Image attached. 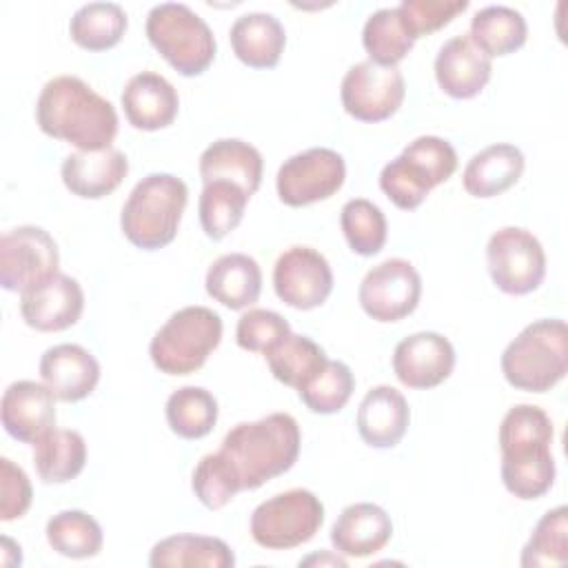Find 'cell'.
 I'll list each match as a JSON object with an SVG mask.
<instances>
[{"label": "cell", "instance_id": "obj_16", "mask_svg": "<svg viewBox=\"0 0 568 568\" xmlns=\"http://www.w3.org/2000/svg\"><path fill=\"white\" fill-rule=\"evenodd\" d=\"M453 368L455 348L448 337L435 331L413 333L393 351V373L408 388H435L450 377Z\"/></svg>", "mask_w": 568, "mask_h": 568}, {"label": "cell", "instance_id": "obj_10", "mask_svg": "<svg viewBox=\"0 0 568 568\" xmlns=\"http://www.w3.org/2000/svg\"><path fill=\"white\" fill-rule=\"evenodd\" d=\"M55 240L42 226L24 224L0 237V284L13 293L33 291L60 271Z\"/></svg>", "mask_w": 568, "mask_h": 568}, {"label": "cell", "instance_id": "obj_11", "mask_svg": "<svg viewBox=\"0 0 568 568\" xmlns=\"http://www.w3.org/2000/svg\"><path fill=\"white\" fill-rule=\"evenodd\" d=\"M486 264L493 284L508 295L532 293L546 277L544 246L521 226H504L490 235Z\"/></svg>", "mask_w": 568, "mask_h": 568}, {"label": "cell", "instance_id": "obj_41", "mask_svg": "<svg viewBox=\"0 0 568 568\" xmlns=\"http://www.w3.org/2000/svg\"><path fill=\"white\" fill-rule=\"evenodd\" d=\"M191 488L200 499V504L206 506L209 510L224 508L240 493V486L233 473L229 470L226 462L217 450L204 455L197 462V466L193 468Z\"/></svg>", "mask_w": 568, "mask_h": 568}, {"label": "cell", "instance_id": "obj_32", "mask_svg": "<svg viewBox=\"0 0 568 568\" xmlns=\"http://www.w3.org/2000/svg\"><path fill=\"white\" fill-rule=\"evenodd\" d=\"M126 24V13L118 2H89L71 16L69 33L87 51H106L122 40Z\"/></svg>", "mask_w": 568, "mask_h": 568}, {"label": "cell", "instance_id": "obj_5", "mask_svg": "<svg viewBox=\"0 0 568 568\" xmlns=\"http://www.w3.org/2000/svg\"><path fill=\"white\" fill-rule=\"evenodd\" d=\"M568 371V328L559 317L535 320L501 353L506 382L526 393H546Z\"/></svg>", "mask_w": 568, "mask_h": 568}, {"label": "cell", "instance_id": "obj_22", "mask_svg": "<svg viewBox=\"0 0 568 568\" xmlns=\"http://www.w3.org/2000/svg\"><path fill=\"white\" fill-rule=\"evenodd\" d=\"M129 173V160L122 151L109 146L102 151H75L62 160L60 175L64 186L84 200H100L113 193Z\"/></svg>", "mask_w": 568, "mask_h": 568}, {"label": "cell", "instance_id": "obj_27", "mask_svg": "<svg viewBox=\"0 0 568 568\" xmlns=\"http://www.w3.org/2000/svg\"><path fill=\"white\" fill-rule=\"evenodd\" d=\"M524 166V153L515 144H490L468 160L462 184L473 197H495L519 182Z\"/></svg>", "mask_w": 568, "mask_h": 568}, {"label": "cell", "instance_id": "obj_12", "mask_svg": "<svg viewBox=\"0 0 568 568\" xmlns=\"http://www.w3.org/2000/svg\"><path fill=\"white\" fill-rule=\"evenodd\" d=\"M346 180L344 158L326 146L291 155L277 171L275 189L286 206H306L335 195Z\"/></svg>", "mask_w": 568, "mask_h": 568}, {"label": "cell", "instance_id": "obj_30", "mask_svg": "<svg viewBox=\"0 0 568 568\" xmlns=\"http://www.w3.org/2000/svg\"><path fill=\"white\" fill-rule=\"evenodd\" d=\"M87 464V442L78 430L51 428L33 444V466L44 484H67Z\"/></svg>", "mask_w": 568, "mask_h": 568}, {"label": "cell", "instance_id": "obj_4", "mask_svg": "<svg viewBox=\"0 0 568 568\" xmlns=\"http://www.w3.org/2000/svg\"><path fill=\"white\" fill-rule=\"evenodd\" d=\"M186 202L189 189L178 175L149 173L131 189L120 213V229L142 251L164 248L178 235Z\"/></svg>", "mask_w": 568, "mask_h": 568}, {"label": "cell", "instance_id": "obj_20", "mask_svg": "<svg viewBox=\"0 0 568 568\" xmlns=\"http://www.w3.org/2000/svg\"><path fill=\"white\" fill-rule=\"evenodd\" d=\"M40 377L60 402L89 397L100 382L98 359L80 344H55L40 357Z\"/></svg>", "mask_w": 568, "mask_h": 568}, {"label": "cell", "instance_id": "obj_31", "mask_svg": "<svg viewBox=\"0 0 568 568\" xmlns=\"http://www.w3.org/2000/svg\"><path fill=\"white\" fill-rule=\"evenodd\" d=\"M468 38L488 58L508 55L524 47L528 38L526 18L506 4H488L470 20Z\"/></svg>", "mask_w": 568, "mask_h": 568}, {"label": "cell", "instance_id": "obj_35", "mask_svg": "<svg viewBox=\"0 0 568 568\" xmlns=\"http://www.w3.org/2000/svg\"><path fill=\"white\" fill-rule=\"evenodd\" d=\"M49 546L69 559H89L102 550L100 524L84 510H60L47 521Z\"/></svg>", "mask_w": 568, "mask_h": 568}, {"label": "cell", "instance_id": "obj_7", "mask_svg": "<svg viewBox=\"0 0 568 568\" xmlns=\"http://www.w3.org/2000/svg\"><path fill=\"white\" fill-rule=\"evenodd\" d=\"M457 169L453 144L439 135H419L379 173V189L404 211L417 209L430 189L446 182Z\"/></svg>", "mask_w": 568, "mask_h": 568}, {"label": "cell", "instance_id": "obj_37", "mask_svg": "<svg viewBox=\"0 0 568 568\" xmlns=\"http://www.w3.org/2000/svg\"><path fill=\"white\" fill-rule=\"evenodd\" d=\"M248 195L237 184L224 180L206 182L197 200V215L206 237H226L242 222Z\"/></svg>", "mask_w": 568, "mask_h": 568}, {"label": "cell", "instance_id": "obj_15", "mask_svg": "<svg viewBox=\"0 0 568 568\" xmlns=\"http://www.w3.org/2000/svg\"><path fill=\"white\" fill-rule=\"evenodd\" d=\"M273 288L284 304L297 311L317 308L333 291L331 264L311 246H291L273 266Z\"/></svg>", "mask_w": 568, "mask_h": 568}, {"label": "cell", "instance_id": "obj_24", "mask_svg": "<svg viewBox=\"0 0 568 568\" xmlns=\"http://www.w3.org/2000/svg\"><path fill=\"white\" fill-rule=\"evenodd\" d=\"M410 408L406 397L388 386H373L357 408V433L371 448H393L406 435Z\"/></svg>", "mask_w": 568, "mask_h": 568}, {"label": "cell", "instance_id": "obj_26", "mask_svg": "<svg viewBox=\"0 0 568 568\" xmlns=\"http://www.w3.org/2000/svg\"><path fill=\"white\" fill-rule=\"evenodd\" d=\"M231 49L251 69H271L280 62L286 47V31L273 13L251 11L231 24Z\"/></svg>", "mask_w": 568, "mask_h": 568}, {"label": "cell", "instance_id": "obj_18", "mask_svg": "<svg viewBox=\"0 0 568 568\" xmlns=\"http://www.w3.org/2000/svg\"><path fill=\"white\" fill-rule=\"evenodd\" d=\"M84 311V291L71 275L58 273L47 284L20 295V315L40 333H58L78 324Z\"/></svg>", "mask_w": 568, "mask_h": 568}, {"label": "cell", "instance_id": "obj_17", "mask_svg": "<svg viewBox=\"0 0 568 568\" xmlns=\"http://www.w3.org/2000/svg\"><path fill=\"white\" fill-rule=\"evenodd\" d=\"M0 417L4 430L24 444H36L55 428V395L42 382L18 379L2 393Z\"/></svg>", "mask_w": 568, "mask_h": 568}, {"label": "cell", "instance_id": "obj_23", "mask_svg": "<svg viewBox=\"0 0 568 568\" xmlns=\"http://www.w3.org/2000/svg\"><path fill=\"white\" fill-rule=\"evenodd\" d=\"M393 537L390 515L371 501L346 506L331 528V544L344 557H368L379 552Z\"/></svg>", "mask_w": 568, "mask_h": 568}, {"label": "cell", "instance_id": "obj_36", "mask_svg": "<svg viewBox=\"0 0 568 568\" xmlns=\"http://www.w3.org/2000/svg\"><path fill=\"white\" fill-rule=\"evenodd\" d=\"M264 357L273 377L293 388H302L328 359L320 344L295 333H288Z\"/></svg>", "mask_w": 568, "mask_h": 568}, {"label": "cell", "instance_id": "obj_2", "mask_svg": "<svg viewBox=\"0 0 568 568\" xmlns=\"http://www.w3.org/2000/svg\"><path fill=\"white\" fill-rule=\"evenodd\" d=\"M552 437V419L539 406L515 404L504 415L499 424L501 481L517 499H539L555 484Z\"/></svg>", "mask_w": 568, "mask_h": 568}, {"label": "cell", "instance_id": "obj_6", "mask_svg": "<svg viewBox=\"0 0 568 568\" xmlns=\"http://www.w3.org/2000/svg\"><path fill=\"white\" fill-rule=\"evenodd\" d=\"M144 31L151 47L180 75H200L215 60V36L189 4L162 2L151 7Z\"/></svg>", "mask_w": 568, "mask_h": 568}, {"label": "cell", "instance_id": "obj_21", "mask_svg": "<svg viewBox=\"0 0 568 568\" xmlns=\"http://www.w3.org/2000/svg\"><path fill=\"white\" fill-rule=\"evenodd\" d=\"M120 100L129 124L140 131H158L173 124L180 109L175 87L155 71L131 75Z\"/></svg>", "mask_w": 568, "mask_h": 568}, {"label": "cell", "instance_id": "obj_39", "mask_svg": "<svg viewBox=\"0 0 568 568\" xmlns=\"http://www.w3.org/2000/svg\"><path fill=\"white\" fill-rule=\"evenodd\" d=\"M353 388L355 377L348 364L339 359H326V364L302 388H297V395L311 413L333 415L348 404Z\"/></svg>", "mask_w": 568, "mask_h": 568}, {"label": "cell", "instance_id": "obj_43", "mask_svg": "<svg viewBox=\"0 0 568 568\" xmlns=\"http://www.w3.org/2000/svg\"><path fill=\"white\" fill-rule=\"evenodd\" d=\"M466 9L468 0H402L397 4L402 22L415 40L439 31Z\"/></svg>", "mask_w": 568, "mask_h": 568}, {"label": "cell", "instance_id": "obj_33", "mask_svg": "<svg viewBox=\"0 0 568 568\" xmlns=\"http://www.w3.org/2000/svg\"><path fill=\"white\" fill-rule=\"evenodd\" d=\"M362 44L368 60L379 67H397L415 44V38L402 22L397 7H384L368 16L362 29Z\"/></svg>", "mask_w": 568, "mask_h": 568}, {"label": "cell", "instance_id": "obj_14", "mask_svg": "<svg viewBox=\"0 0 568 568\" xmlns=\"http://www.w3.org/2000/svg\"><path fill=\"white\" fill-rule=\"evenodd\" d=\"M422 297V277L404 257H388L373 266L357 291L362 311L377 322L408 317Z\"/></svg>", "mask_w": 568, "mask_h": 568}, {"label": "cell", "instance_id": "obj_44", "mask_svg": "<svg viewBox=\"0 0 568 568\" xmlns=\"http://www.w3.org/2000/svg\"><path fill=\"white\" fill-rule=\"evenodd\" d=\"M33 499V488L27 473L9 457L0 459V519H20Z\"/></svg>", "mask_w": 568, "mask_h": 568}, {"label": "cell", "instance_id": "obj_25", "mask_svg": "<svg viewBox=\"0 0 568 568\" xmlns=\"http://www.w3.org/2000/svg\"><path fill=\"white\" fill-rule=\"evenodd\" d=\"M264 173L262 153L237 138H222L209 144L200 155V178L202 182H233L251 197L260 184Z\"/></svg>", "mask_w": 568, "mask_h": 568}, {"label": "cell", "instance_id": "obj_42", "mask_svg": "<svg viewBox=\"0 0 568 568\" xmlns=\"http://www.w3.org/2000/svg\"><path fill=\"white\" fill-rule=\"evenodd\" d=\"M288 333H291V326L280 313L268 308H251L237 320L235 342L244 351L266 355Z\"/></svg>", "mask_w": 568, "mask_h": 568}, {"label": "cell", "instance_id": "obj_29", "mask_svg": "<svg viewBox=\"0 0 568 568\" xmlns=\"http://www.w3.org/2000/svg\"><path fill=\"white\" fill-rule=\"evenodd\" d=\"M151 568H233L235 555L220 537L209 535H171L160 539L149 552Z\"/></svg>", "mask_w": 568, "mask_h": 568}, {"label": "cell", "instance_id": "obj_40", "mask_svg": "<svg viewBox=\"0 0 568 568\" xmlns=\"http://www.w3.org/2000/svg\"><path fill=\"white\" fill-rule=\"evenodd\" d=\"M568 564V508L548 510L535 526L521 550L524 568L566 566Z\"/></svg>", "mask_w": 568, "mask_h": 568}, {"label": "cell", "instance_id": "obj_1", "mask_svg": "<svg viewBox=\"0 0 568 568\" xmlns=\"http://www.w3.org/2000/svg\"><path fill=\"white\" fill-rule=\"evenodd\" d=\"M36 122L49 138L78 151L109 149L118 135L115 106L78 75L51 78L36 102Z\"/></svg>", "mask_w": 568, "mask_h": 568}, {"label": "cell", "instance_id": "obj_13", "mask_svg": "<svg viewBox=\"0 0 568 568\" xmlns=\"http://www.w3.org/2000/svg\"><path fill=\"white\" fill-rule=\"evenodd\" d=\"M406 95L397 67H379L371 60L353 64L339 87L344 111L359 122H382L397 113Z\"/></svg>", "mask_w": 568, "mask_h": 568}, {"label": "cell", "instance_id": "obj_28", "mask_svg": "<svg viewBox=\"0 0 568 568\" xmlns=\"http://www.w3.org/2000/svg\"><path fill=\"white\" fill-rule=\"evenodd\" d=\"M204 286L222 306L242 311L255 304L262 293V268L246 253H226L209 266Z\"/></svg>", "mask_w": 568, "mask_h": 568}, {"label": "cell", "instance_id": "obj_34", "mask_svg": "<svg viewBox=\"0 0 568 568\" xmlns=\"http://www.w3.org/2000/svg\"><path fill=\"white\" fill-rule=\"evenodd\" d=\"M169 428L182 439L206 437L217 422V399L202 386L173 390L164 406Z\"/></svg>", "mask_w": 568, "mask_h": 568}, {"label": "cell", "instance_id": "obj_45", "mask_svg": "<svg viewBox=\"0 0 568 568\" xmlns=\"http://www.w3.org/2000/svg\"><path fill=\"white\" fill-rule=\"evenodd\" d=\"M308 564H331V566H339V568L346 566V561L339 557V552L337 555H311L300 561V566H308Z\"/></svg>", "mask_w": 568, "mask_h": 568}, {"label": "cell", "instance_id": "obj_8", "mask_svg": "<svg viewBox=\"0 0 568 568\" xmlns=\"http://www.w3.org/2000/svg\"><path fill=\"white\" fill-rule=\"evenodd\" d=\"M222 317L209 306L175 311L153 335L149 355L164 375H191L222 342Z\"/></svg>", "mask_w": 568, "mask_h": 568}, {"label": "cell", "instance_id": "obj_3", "mask_svg": "<svg viewBox=\"0 0 568 568\" xmlns=\"http://www.w3.org/2000/svg\"><path fill=\"white\" fill-rule=\"evenodd\" d=\"M300 424L288 413H271L255 422L235 424L217 453L233 473L240 490H255L293 468L300 457Z\"/></svg>", "mask_w": 568, "mask_h": 568}, {"label": "cell", "instance_id": "obj_38", "mask_svg": "<svg viewBox=\"0 0 568 568\" xmlns=\"http://www.w3.org/2000/svg\"><path fill=\"white\" fill-rule=\"evenodd\" d=\"M339 226L353 253L362 257L377 255L386 244V215L366 197L348 200L339 211Z\"/></svg>", "mask_w": 568, "mask_h": 568}, {"label": "cell", "instance_id": "obj_9", "mask_svg": "<svg viewBox=\"0 0 568 568\" xmlns=\"http://www.w3.org/2000/svg\"><path fill=\"white\" fill-rule=\"evenodd\" d=\"M324 524V504L306 488H291L262 501L251 515V537L268 550L306 544Z\"/></svg>", "mask_w": 568, "mask_h": 568}, {"label": "cell", "instance_id": "obj_19", "mask_svg": "<svg viewBox=\"0 0 568 568\" xmlns=\"http://www.w3.org/2000/svg\"><path fill=\"white\" fill-rule=\"evenodd\" d=\"M490 73V58L473 44L468 33L448 38L435 55V80L455 100H468L481 93Z\"/></svg>", "mask_w": 568, "mask_h": 568}]
</instances>
